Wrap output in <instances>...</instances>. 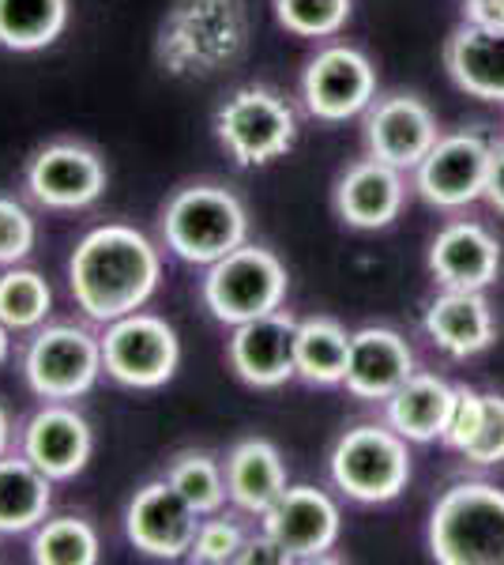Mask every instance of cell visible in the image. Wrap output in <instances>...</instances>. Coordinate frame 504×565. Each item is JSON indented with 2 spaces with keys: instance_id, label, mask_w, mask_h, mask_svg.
Wrapping results in <instances>:
<instances>
[{
  "instance_id": "4fadbf2b",
  "label": "cell",
  "mask_w": 504,
  "mask_h": 565,
  "mask_svg": "<svg viewBox=\"0 0 504 565\" xmlns=\"http://www.w3.org/2000/svg\"><path fill=\"white\" fill-rule=\"evenodd\" d=\"M493 148L479 132H452L433 143V151L415 170L418 193L433 207H467L485 196Z\"/></svg>"
},
{
  "instance_id": "e575fe53",
  "label": "cell",
  "mask_w": 504,
  "mask_h": 565,
  "mask_svg": "<svg viewBox=\"0 0 504 565\" xmlns=\"http://www.w3.org/2000/svg\"><path fill=\"white\" fill-rule=\"evenodd\" d=\"M482 407H485V392H474L460 385L455 388V399H452V415H448V426H444V441L452 445L455 452H463L467 445L474 441L482 426Z\"/></svg>"
},
{
  "instance_id": "7c38bea8",
  "label": "cell",
  "mask_w": 504,
  "mask_h": 565,
  "mask_svg": "<svg viewBox=\"0 0 504 565\" xmlns=\"http://www.w3.org/2000/svg\"><path fill=\"white\" fill-rule=\"evenodd\" d=\"M204 516L189 505L167 479L143 482L125 509V535L140 554L159 562L189 558Z\"/></svg>"
},
{
  "instance_id": "4dcf8cb0",
  "label": "cell",
  "mask_w": 504,
  "mask_h": 565,
  "mask_svg": "<svg viewBox=\"0 0 504 565\" xmlns=\"http://www.w3.org/2000/svg\"><path fill=\"white\" fill-rule=\"evenodd\" d=\"M275 20L298 39H332L351 20V0H271Z\"/></svg>"
},
{
  "instance_id": "6da1fadb",
  "label": "cell",
  "mask_w": 504,
  "mask_h": 565,
  "mask_svg": "<svg viewBox=\"0 0 504 565\" xmlns=\"http://www.w3.org/2000/svg\"><path fill=\"white\" fill-rule=\"evenodd\" d=\"M162 282V253L148 234L125 223L87 231L68 260V287L79 313L95 324L121 321L151 302Z\"/></svg>"
},
{
  "instance_id": "836d02e7",
  "label": "cell",
  "mask_w": 504,
  "mask_h": 565,
  "mask_svg": "<svg viewBox=\"0 0 504 565\" xmlns=\"http://www.w3.org/2000/svg\"><path fill=\"white\" fill-rule=\"evenodd\" d=\"M463 457L474 468H497V463H504V396H497V392H485L482 426L474 434V441L463 449Z\"/></svg>"
},
{
  "instance_id": "603a6c76",
  "label": "cell",
  "mask_w": 504,
  "mask_h": 565,
  "mask_svg": "<svg viewBox=\"0 0 504 565\" xmlns=\"http://www.w3.org/2000/svg\"><path fill=\"white\" fill-rule=\"evenodd\" d=\"M426 335L452 359H471L493 343V313L482 290H455L444 287V295L433 298L426 309Z\"/></svg>"
},
{
  "instance_id": "2e32d148",
  "label": "cell",
  "mask_w": 504,
  "mask_h": 565,
  "mask_svg": "<svg viewBox=\"0 0 504 565\" xmlns=\"http://www.w3.org/2000/svg\"><path fill=\"white\" fill-rule=\"evenodd\" d=\"M294 332L298 321L282 309L234 324V335L226 343V362L249 388H282L287 381L298 377Z\"/></svg>"
},
{
  "instance_id": "9a60e30c",
  "label": "cell",
  "mask_w": 504,
  "mask_h": 565,
  "mask_svg": "<svg viewBox=\"0 0 504 565\" xmlns=\"http://www.w3.org/2000/svg\"><path fill=\"white\" fill-rule=\"evenodd\" d=\"M260 527L290 554V562H313L339 543L343 516L324 490L287 487L282 498L260 516Z\"/></svg>"
},
{
  "instance_id": "74e56055",
  "label": "cell",
  "mask_w": 504,
  "mask_h": 565,
  "mask_svg": "<svg viewBox=\"0 0 504 565\" xmlns=\"http://www.w3.org/2000/svg\"><path fill=\"white\" fill-rule=\"evenodd\" d=\"M485 200L504 215V148H493L490 178H485Z\"/></svg>"
},
{
  "instance_id": "ffe728a7",
  "label": "cell",
  "mask_w": 504,
  "mask_h": 565,
  "mask_svg": "<svg viewBox=\"0 0 504 565\" xmlns=\"http://www.w3.org/2000/svg\"><path fill=\"white\" fill-rule=\"evenodd\" d=\"M429 271L455 290H485L501 271V245L479 223H448L429 245Z\"/></svg>"
},
{
  "instance_id": "ac0fdd59",
  "label": "cell",
  "mask_w": 504,
  "mask_h": 565,
  "mask_svg": "<svg viewBox=\"0 0 504 565\" xmlns=\"http://www.w3.org/2000/svg\"><path fill=\"white\" fill-rule=\"evenodd\" d=\"M415 373V351L392 328H362L351 335V362L343 385L354 399L384 404Z\"/></svg>"
},
{
  "instance_id": "8992f818",
  "label": "cell",
  "mask_w": 504,
  "mask_h": 565,
  "mask_svg": "<svg viewBox=\"0 0 504 565\" xmlns=\"http://www.w3.org/2000/svg\"><path fill=\"white\" fill-rule=\"evenodd\" d=\"M407 437L396 434L392 426L362 423L346 430L335 441L328 471L332 482L351 501L362 505H384L399 498L410 482V449Z\"/></svg>"
},
{
  "instance_id": "d6986e66",
  "label": "cell",
  "mask_w": 504,
  "mask_h": 565,
  "mask_svg": "<svg viewBox=\"0 0 504 565\" xmlns=\"http://www.w3.org/2000/svg\"><path fill=\"white\" fill-rule=\"evenodd\" d=\"M335 212L354 231H384L403 212V170L380 159H362L339 178Z\"/></svg>"
},
{
  "instance_id": "d590c367",
  "label": "cell",
  "mask_w": 504,
  "mask_h": 565,
  "mask_svg": "<svg viewBox=\"0 0 504 565\" xmlns=\"http://www.w3.org/2000/svg\"><path fill=\"white\" fill-rule=\"evenodd\" d=\"M237 565H290V554L282 551V546L260 527V532H249V540H245V551H242V558H237Z\"/></svg>"
},
{
  "instance_id": "30bf717a",
  "label": "cell",
  "mask_w": 504,
  "mask_h": 565,
  "mask_svg": "<svg viewBox=\"0 0 504 565\" xmlns=\"http://www.w3.org/2000/svg\"><path fill=\"white\" fill-rule=\"evenodd\" d=\"M106 181L103 154L76 140L45 143L23 170L26 196L45 212H84L106 193Z\"/></svg>"
},
{
  "instance_id": "484cf974",
  "label": "cell",
  "mask_w": 504,
  "mask_h": 565,
  "mask_svg": "<svg viewBox=\"0 0 504 565\" xmlns=\"http://www.w3.org/2000/svg\"><path fill=\"white\" fill-rule=\"evenodd\" d=\"M294 362L298 377L309 381V385H343L346 362H351V332L332 317L298 321Z\"/></svg>"
},
{
  "instance_id": "7a4b0ae2",
  "label": "cell",
  "mask_w": 504,
  "mask_h": 565,
  "mask_svg": "<svg viewBox=\"0 0 504 565\" xmlns=\"http://www.w3.org/2000/svg\"><path fill=\"white\" fill-rule=\"evenodd\" d=\"M245 34V0H178L159 26L154 57L173 79H204L242 57Z\"/></svg>"
},
{
  "instance_id": "8fae6325",
  "label": "cell",
  "mask_w": 504,
  "mask_h": 565,
  "mask_svg": "<svg viewBox=\"0 0 504 565\" xmlns=\"http://www.w3.org/2000/svg\"><path fill=\"white\" fill-rule=\"evenodd\" d=\"M377 95V72L354 45H328L305 65L301 98L305 109L324 125H343L365 114Z\"/></svg>"
},
{
  "instance_id": "277c9868",
  "label": "cell",
  "mask_w": 504,
  "mask_h": 565,
  "mask_svg": "<svg viewBox=\"0 0 504 565\" xmlns=\"http://www.w3.org/2000/svg\"><path fill=\"white\" fill-rule=\"evenodd\" d=\"M429 551L441 565H504V490L455 482L429 516Z\"/></svg>"
},
{
  "instance_id": "5bb4252c",
  "label": "cell",
  "mask_w": 504,
  "mask_h": 565,
  "mask_svg": "<svg viewBox=\"0 0 504 565\" xmlns=\"http://www.w3.org/2000/svg\"><path fill=\"white\" fill-rule=\"evenodd\" d=\"M20 452L53 482H68L90 463L95 430L72 404L45 399L20 430Z\"/></svg>"
},
{
  "instance_id": "44dd1931",
  "label": "cell",
  "mask_w": 504,
  "mask_h": 565,
  "mask_svg": "<svg viewBox=\"0 0 504 565\" xmlns=\"http://www.w3.org/2000/svg\"><path fill=\"white\" fill-rule=\"evenodd\" d=\"M448 72L471 98L504 103V26L463 23L448 39Z\"/></svg>"
},
{
  "instance_id": "e0dca14e",
  "label": "cell",
  "mask_w": 504,
  "mask_h": 565,
  "mask_svg": "<svg viewBox=\"0 0 504 565\" xmlns=\"http://www.w3.org/2000/svg\"><path fill=\"white\" fill-rule=\"evenodd\" d=\"M441 140L437 117L415 95H392L365 114V143L369 154L396 170H418L421 159Z\"/></svg>"
},
{
  "instance_id": "3957f363",
  "label": "cell",
  "mask_w": 504,
  "mask_h": 565,
  "mask_svg": "<svg viewBox=\"0 0 504 565\" xmlns=\"http://www.w3.org/2000/svg\"><path fill=\"white\" fill-rule=\"evenodd\" d=\"M159 238L178 260L211 268L249 242V212L226 185L196 181L181 185L159 215Z\"/></svg>"
},
{
  "instance_id": "d4e9b609",
  "label": "cell",
  "mask_w": 504,
  "mask_h": 565,
  "mask_svg": "<svg viewBox=\"0 0 504 565\" xmlns=\"http://www.w3.org/2000/svg\"><path fill=\"white\" fill-rule=\"evenodd\" d=\"M53 505V479L23 457H0V535L34 532Z\"/></svg>"
},
{
  "instance_id": "d6a6232c",
  "label": "cell",
  "mask_w": 504,
  "mask_h": 565,
  "mask_svg": "<svg viewBox=\"0 0 504 565\" xmlns=\"http://www.w3.org/2000/svg\"><path fill=\"white\" fill-rule=\"evenodd\" d=\"M39 226L15 196H0V268H12L31 257Z\"/></svg>"
},
{
  "instance_id": "ba28073f",
  "label": "cell",
  "mask_w": 504,
  "mask_h": 565,
  "mask_svg": "<svg viewBox=\"0 0 504 565\" xmlns=\"http://www.w3.org/2000/svg\"><path fill=\"white\" fill-rule=\"evenodd\" d=\"M103 328V366L114 385L132 392L170 385L181 366V340L167 317L136 309Z\"/></svg>"
},
{
  "instance_id": "7402d4cb",
  "label": "cell",
  "mask_w": 504,
  "mask_h": 565,
  "mask_svg": "<svg viewBox=\"0 0 504 565\" xmlns=\"http://www.w3.org/2000/svg\"><path fill=\"white\" fill-rule=\"evenodd\" d=\"M226 490H230V501L242 513L249 516H264L275 501L282 498L287 482V463H282L279 449L264 437H245L237 441L230 452H226Z\"/></svg>"
},
{
  "instance_id": "8d00e7d4",
  "label": "cell",
  "mask_w": 504,
  "mask_h": 565,
  "mask_svg": "<svg viewBox=\"0 0 504 565\" xmlns=\"http://www.w3.org/2000/svg\"><path fill=\"white\" fill-rule=\"evenodd\" d=\"M467 23L504 26V0H467Z\"/></svg>"
},
{
  "instance_id": "f35d334b",
  "label": "cell",
  "mask_w": 504,
  "mask_h": 565,
  "mask_svg": "<svg viewBox=\"0 0 504 565\" xmlns=\"http://www.w3.org/2000/svg\"><path fill=\"white\" fill-rule=\"evenodd\" d=\"M12 437H15L12 415H8V407L0 404V457H8V452H12Z\"/></svg>"
},
{
  "instance_id": "83f0119b",
  "label": "cell",
  "mask_w": 504,
  "mask_h": 565,
  "mask_svg": "<svg viewBox=\"0 0 504 565\" xmlns=\"http://www.w3.org/2000/svg\"><path fill=\"white\" fill-rule=\"evenodd\" d=\"M162 479H167L200 516L223 513L226 498H230V490H226V468L211 457V452H200V449H181L178 457L167 460Z\"/></svg>"
},
{
  "instance_id": "f1b7e54d",
  "label": "cell",
  "mask_w": 504,
  "mask_h": 565,
  "mask_svg": "<svg viewBox=\"0 0 504 565\" xmlns=\"http://www.w3.org/2000/svg\"><path fill=\"white\" fill-rule=\"evenodd\" d=\"M98 558L103 543L84 516H45L31 532V562L39 565H95Z\"/></svg>"
},
{
  "instance_id": "cb8c5ba5",
  "label": "cell",
  "mask_w": 504,
  "mask_h": 565,
  "mask_svg": "<svg viewBox=\"0 0 504 565\" xmlns=\"http://www.w3.org/2000/svg\"><path fill=\"white\" fill-rule=\"evenodd\" d=\"M455 388L437 373H410L403 385L384 399L388 407V426L407 437L410 445H426L444 437L448 415H452Z\"/></svg>"
},
{
  "instance_id": "1f68e13d",
  "label": "cell",
  "mask_w": 504,
  "mask_h": 565,
  "mask_svg": "<svg viewBox=\"0 0 504 565\" xmlns=\"http://www.w3.org/2000/svg\"><path fill=\"white\" fill-rule=\"evenodd\" d=\"M245 540H249V527L234 516L211 513L196 532V543L189 551L192 565H237L245 551Z\"/></svg>"
},
{
  "instance_id": "5b68a950",
  "label": "cell",
  "mask_w": 504,
  "mask_h": 565,
  "mask_svg": "<svg viewBox=\"0 0 504 565\" xmlns=\"http://www.w3.org/2000/svg\"><path fill=\"white\" fill-rule=\"evenodd\" d=\"M287 268L264 245H237L234 253H226L223 260H215L204 276V306L218 324H245L256 317H268L275 309H282L287 298Z\"/></svg>"
},
{
  "instance_id": "52a82bcc",
  "label": "cell",
  "mask_w": 504,
  "mask_h": 565,
  "mask_svg": "<svg viewBox=\"0 0 504 565\" xmlns=\"http://www.w3.org/2000/svg\"><path fill=\"white\" fill-rule=\"evenodd\" d=\"M103 373V335L79 324L34 328L23 351V381L39 399L72 404V399L87 396Z\"/></svg>"
},
{
  "instance_id": "9c48e42d",
  "label": "cell",
  "mask_w": 504,
  "mask_h": 565,
  "mask_svg": "<svg viewBox=\"0 0 504 565\" xmlns=\"http://www.w3.org/2000/svg\"><path fill=\"white\" fill-rule=\"evenodd\" d=\"M215 136L237 167H268L298 140V117L268 87H242L218 106Z\"/></svg>"
},
{
  "instance_id": "ab89813d",
  "label": "cell",
  "mask_w": 504,
  "mask_h": 565,
  "mask_svg": "<svg viewBox=\"0 0 504 565\" xmlns=\"http://www.w3.org/2000/svg\"><path fill=\"white\" fill-rule=\"evenodd\" d=\"M8 354H12V328L0 321V366L8 362Z\"/></svg>"
},
{
  "instance_id": "f546056e",
  "label": "cell",
  "mask_w": 504,
  "mask_h": 565,
  "mask_svg": "<svg viewBox=\"0 0 504 565\" xmlns=\"http://www.w3.org/2000/svg\"><path fill=\"white\" fill-rule=\"evenodd\" d=\"M53 313V290L42 271L34 268H12L0 271V321L12 332H34L50 321Z\"/></svg>"
},
{
  "instance_id": "4316f807",
  "label": "cell",
  "mask_w": 504,
  "mask_h": 565,
  "mask_svg": "<svg viewBox=\"0 0 504 565\" xmlns=\"http://www.w3.org/2000/svg\"><path fill=\"white\" fill-rule=\"evenodd\" d=\"M68 0H0V50H50L68 26Z\"/></svg>"
}]
</instances>
